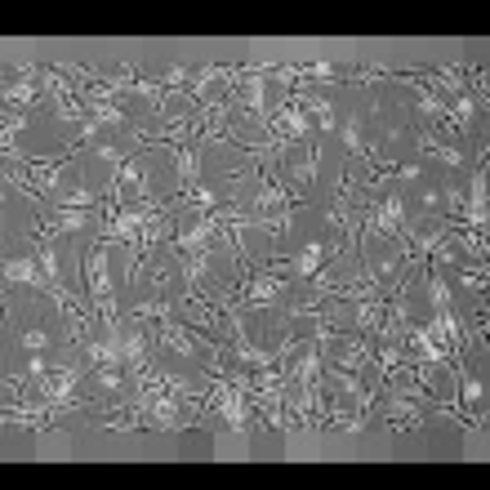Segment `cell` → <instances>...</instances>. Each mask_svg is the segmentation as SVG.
<instances>
[{
  "label": "cell",
  "mask_w": 490,
  "mask_h": 490,
  "mask_svg": "<svg viewBox=\"0 0 490 490\" xmlns=\"http://www.w3.org/2000/svg\"><path fill=\"white\" fill-rule=\"evenodd\" d=\"M81 268H85V294H90V307L107 303V298H116L111 281H107V241H102V236L85 245V259H81Z\"/></svg>",
  "instance_id": "cell-1"
},
{
  "label": "cell",
  "mask_w": 490,
  "mask_h": 490,
  "mask_svg": "<svg viewBox=\"0 0 490 490\" xmlns=\"http://www.w3.org/2000/svg\"><path fill=\"white\" fill-rule=\"evenodd\" d=\"M22 348L27 352H54V339L40 334V330H22Z\"/></svg>",
  "instance_id": "cell-2"
}]
</instances>
